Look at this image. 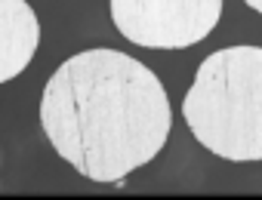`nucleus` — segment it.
<instances>
[{"instance_id":"f257e3e1","label":"nucleus","mask_w":262,"mask_h":200,"mask_svg":"<svg viewBox=\"0 0 262 200\" xmlns=\"http://www.w3.org/2000/svg\"><path fill=\"white\" fill-rule=\"evenodd\" d=\"M170 98L151 68L117 49L71 56L47 80L40 127L59 157L93 182H120L167 145Z\"/></svg>"},{"instance_id":"7ed1b4c3","label":"nucleus","mask_w":262,"mask_h":200,"mask_svg":"<svg viewBox=\"0 0 262 200\" xmlns=\"http://www.w3.org/2000/svg\"><path fill=\"white\" fill-rule=\"evenodd\" d=\"M222 16V0H111V22L139 46L185 49L201 43Z\"/></svg>"},{"instance_id":"39448f33","label":"nucleus","mask_w":262,"mask_h":200,"mask_svg":"<svg viewBox=\"0 0 262 200\" xmlns=\"http://www.w3.org/2000/svg\"><path fill=\"white\" fill-rule=\"evenodd\" d=\"M244 4H247V7H253L256 13H262V0H244Z\"/></svg>"},{"instance_id":"f03ea898","label":"nucleus","mask_w":262,"mask_h":200,"mask_svg":"<svg viewBox=\"0 0 262 200\" xmlns=\"http://www.w3.org/2000/svg\"><path fill=\"white\" fill-rule=\"evenodd\" d=\"M194 139L225 160H262V46L207 56L182 98Z\"/></svg>"},{"instance_id":"20e7f679","label":"nucleus","mask_w":262,"mask_h":200,"mask_svg":"<svg viewBox=\"0 0 262 200\" xmlns=\"http://www.w3.org/2000/svg\"><path fill=\"white\" fill-rule=\"evenodd\" d=\"M40 25L25 0H0V83L19 77L34 59Z\"/></svg>"}]
</instances>
